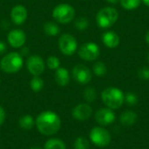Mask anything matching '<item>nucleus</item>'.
Here are the masks:
<instances>
[{"instance_id":"obj_7","label":"nucleus","mask_w":149,"mask_h":149,"mask_svg":"<svg viewBox=\"0 0 149 149\" xmlns=\"http://www.w3.org/2000/svg\"><path fill=\"white\" fill-rule=\"evenodd\" d=\"M90 140L91 141L99 148L107 147L111 142V134L110 133L100 127H93L90 132Z\"/></svg>"},{"instance_id":"obj_1","label":"nucleus","mask_w":149,"mask_h":149,"mask_svg":"<svg viewBox=\"0 0 149 149\" xmlns=\"http://www.w3.org/2000/svg\"><path fill=\"white\" fill-rule=\"evenodd\" d=\"M35 124L40 134L49 136L53 135L59 131L61 127V120L57 113L46 111L41 113L37 117Z\"/></svg>"},{"instance_id":"obj_24","label":"nucleus","mask_w":149,"mask_h":149,"mask_svg":"<svg viewBox=\"0 0 149 149\" xmlns=\"http://www.w3.org/2000/svg\"><path fill=\"white\" fill-rule=\"evenodd\" d=\"M83 97H84L85 100L89 102V103L94 102L97 99V92L93 87H91V86L86 87L84 90Z\"/></svg>"},{"instance_id":"obj_23","label":"nucleus","mask_w":149,"mask_h":149,"mask_svg":"<svg viewBox=\"0 0 149 149\" xmlns=\"http://www.w3.org/2000/svg\"><path fill=\"white\" fill-rule=\"evenodd\" d=\"M120 5L127 10H135L141 3V0H120Z\"/></svg>"},{"instance_id":"obj_35","label":"nucleus","mask_w":149,"mask_h":149,"mask_svg":"<svg viewBox=\"0 0 149 149\" xmlns=\"http://www.w3.org/2000/svg\"><path fill=\"white\" fill-rule=\"evenodd\" d=\"M141 1H142V2L147 5V6H148L149 7V0H141Z\"/></svg>"},{"instance_id":"obj_14","label":"nucleus","mask_w":149,"mask_h":149,"mask_svg":"<svg viewBox=\"0 0 149 149\" xmlns=\"http://www.w3.org/2000/svg\"><path fill=\"white\" fill-rule=\"evenodd\" d=\"M72 117L77 120H86L93 114V109L88 104H79L76 106L72 112Z\"/></svg>"},{"instance_id":"obj_16","label":"nucleus","mask_w":149,"mask_h":149,"mask_svg":"<svg viewBox=\"0 0 149 149\" xmlns=\"http://www.w3.org/2000/svg\"><path fill=\"white\" fill-rule=\"evenodd\" d=\"M54 80L59 86H66L70 82V74L66 68L58 67L55 70Z\"/></svg>"},{"instance_id":"obj_28","label":"nucleus","mask_w":149,"mask_h":149,"mask_svg":"<svg viewBox=\"0 0 149 149\" xmlns=\"http://www.w3.org/2000/svg\"><path fill=\"white\" fill-rule=\"evenodd\" d=\"M124 102L127 106H131V107L135 106L138 103V97L135 93H134L132 92L127 93L124 97Z\"/></svg>"},{"instance_id":"obj_20","label":"nucleus","mask_w":149,"mask_h":149,"mask_svg":"<svg viewBox=\"0 0 149 149\" xmlns=\"http://www.w3.org/2000/svg\"><path fill=\"white\" fill-rule=\"evenodd\" d=\"M44 149H66V146L63 141L57 138H52L45 142Z\"/></svg>"},{"instance_id":"obj_18","label":"nucleus","mask_w":149,"mask_h":149,"mask_svg":"<svg viewBox=\"0 0 149 149\" xmlns=\"http://www.w3.org/2000/svg\"><path fill=\"white\" fill-rule=\"evenodd\" d=\"M44 32L49 37H56L60 32V28L58 24L52 21H47L43 25Z\"/></svg>"},{"instance_id":"obj_33","label":"nucleus","mask_w":149,"mask_h":149,"mask_svg":"<svg viewBox=\"0 0 149 149\" xmlns=\"http://www.w3.org/2000/svg\"><path fill=\"white\" fill-rule=\"evenodd\" d=\"M145 40L147 42V44L149 45V31H148V32L146 33V36H145Z\"/></svg>"},{"instance_id":"obj_36","label":"nucleus","mask_w":149,"mask_h":149,"mask_svg":"<svg viewBox=\"0 0 149 149\" xmlns=\"http://www.w3.org/2000/svg\"><path fill=\"white\" fill-rule=\"evenodd\" d=\"M29 149H43L41 148L40 147H38V146H35V147H31V148H30Z\"/></svg>"},{"instance_id":"obj_2","label":"nucleus","mask_w":149,"mask_h":149,"mask_svg":"<svg viewBox=\"0 0 149 149\" xmlns=\"http://www.w3.org/2000/svg\"><path fill=\"white\" fill-rule=\"evenodd\" d=\"M23 65V56L17 52L7 53L0 60V69L5 73H16L21 70Z\"/></svg>"},{"instance_id":"obj_38","label":"nucleus","mask_w":149,"mask_h":149,"mask_svg":"<svg viewBox=\"0 0 149 149\" xmlns=\"http://www.w3.org/2000/svg\"><path fill=\"white\" fill-rule=\"evenodd\" d=\"M0 84H1V79H0Z\"/></svg>"},{"instance_id":"obj_9","label":"nucleus","mask_w":149,"mask_h":149,"mask_svg":"<svg viewBox=\"0 0 149 149\" xmlns=\"http://www.w3.org/2000/svg\"><path fill=\"white\" fill-rule=\"evenodd\" d=\"M26 67L32 76H40L45 69V62L39 55H31L26 59Z\"/></svg>"},{"instance_id":"obj_4","label":"nucleus","mask_w":149,"mask_h":149,"mask_svg":"<svg viewBox=\"0 0 149 149\" xmlns=\"http://www.w3.org/2000/svg\"><path fill=\"white\" fill-rule=\"evenodd\" d=\"M119 18V12L113 7H104L96 15V22L100 28L107 29L112 27Z\"/></svg>"},{"instance_id":"obj_6","label":"nucleus","mask_w":149,"mask_h":149,"mask_svg":"<svg viewBox=\"0 0 149 149\" xmlns=\"http://www.w3.org/2000/svg\"><path fill=\"white\" fill-rule=\"evenodd\" d=\"M58 48L65 56H72L78 49L77 39L70 33H64L58 38Z\"/></svg>"},{"instance_id":"obj_31","label":"nucleus","mask_w":149,"mask_h":149,"mask_svg":"<svg viewBox=\"0 0 149 149\" xmlns=\"http://www.w3.org/2000/svg\"><path fill=\"white\" fill-rule=\"evenodd\" d=\"M6 50H7V46H6V44L3 42V41H2V40H0V55H2V54H3L5 52H6Z\"/></svg>"},{"instance_id":"obj_37","label":"nucleus","mask_w":149,"mask_h":149,"mask_svg":"<svg viewBox=\"0 0 149 149\" xmlns=\"http://www.w3.org/2000/svg\"><path fill=\"white\" fill-rule=\"evenodd\" d=\"M148 63H149V52H148Z\"/></svg>"},{"instance_id":"obj_15","label":"nucleus","mask_w":149,"mask_h":149,"mask_svg":"<svg viewBox=\"0 0 149 149\" xmlns=\"http://www.w3.org/2000/svg\"><path fill=\"white\" fill-rule=\"evenodd\" d=\"M102 42L103 44L109 49L116 48L120 42V36L113 31H108L103 33L102 35Z\"/></svg>"},{"instance_id":"obj_30","label":"nucleus","mask_w":149,"mask_h":149,"mask_svg":"<svg viewBox=\"0 0 149 149\" xmlns=\"http://www.w3.org/2000/svg\"><path fill=\"white\" fill-rule=\"evenodd\" d=\"M4 120H5V111L0 106V126H2L3 124Z\"/></svg>"},{"instance_id":"obj_27","label":"nucleus","mask_w":149,"mask_h":149,"mask_svg":"<svg viewBox=\"0 0 149 149\" xmlns=\"http://www.w3.org/2000/svg\"><path fill=\"white\" fill-rule=\"evenodd\" d=\"M89 141L84 137H78L73 143L74 149H89Z\"/></svg>"},{"instance_id":"obj_34","label":"nucleus","mask_w":149,"mask_h":149,"mask_svg":"<svg viewBox=\"0 0 149 149\" xmlns=\"http://www.w3.org/2000/svg\"><path fill=\"white\" fill-rule=\"evenodd\" d=\"M107 3H117L118 2H120V0H106Z\"/></svg>"},{"instance_id":"obj_12","label":"nucleus","mask_w":149,"mask_h":149,"mask_svg":"<svg viewBox=\"0 0 149 149\" xmlns=\"http://www.w3.org/2000/svg\"><path fill=\"white\" fill-rule=\"evenodd\" d=\"M116 117L113 109L108 107L100 108L95 113V120L100 126H108L114 122Z\"/></svg>"},{"instance_id":"obj_29","label":"nucleus","mask_w":149,"mask_h":149,"mask_svg":"<svg viewBox=\"0 0 149 149\" xmlns=\"http://www.w3.org/2000/svg\"><path fill=\"white\" fill-rule=\"evenodd\" d=\"M138 77L142 80H149V67L143 66L138 70Z\"/></svg>"},{"instance_id":"obj_3","label":"nucleus","mask_w":149,"mask_h":149,"mask_svg":"<svg viewBox=\"0 0 149 149\" xmlns=\"http://www.w3.org/2000/svg\"><path fill=\"white\" fill-rule=\"evenodd\" d=\"M125 94L117 87H107L101 93L103 103L110 109H119L124 104Z\"/></svg>"},{"instance_id":"obj_25","label":"nucleus","mask_w":149,"mask_h":149,"mask_svg":"<svg viewBox=\"0 0 149 149\" xmlns=\"http://www.w3.org/2000/svg\"><path fill=\"white\" fill-rule=\"evenodd\" d=\"M74 26L78 31H86L89 27V19L86 17H79L75 19Z\"/></svg>"},{"instance_id":"obj_26","label":"nucleus","mask_w":149,"mask_h":149,"mask_svg":"<svg viewBox=\"0 0 149 149\" xmlns=\"http://www.w3.org/2000/svg\"><path fill=\"white\" fill-rule=\"evenodd\" d=\"M47 67L51 70H57L58 67H60V60L58 57L52 55L47 58L46 62H45Z\"/></svg>"},{"instance_id":"obj_22","label":"nucleus","mask_w":149,"mask_h":149,"mask_svg":"<svg viewBox=\"0 0 149 149\" xmlns=\"http://www.w3.org/2000/svg\"><path fill=\"white\" fill-rule=\"evenodd\" d=\"M44 80L39 76H33L30 81V86L31 90L35 93L40 92L44 88Z\"/></svg>"},{"instance_id":"obj_19","label":"nucleus","mask_w":149,"mask_h":149,"mask_svg":"<svg viewBox=\"0 0 149 149\" xmlns=\"http://www.w3.org/2000/svg\"><path fill=\"white\" fill-rule=\"evenodd\" d=\"M18 124L23 130H31L35 125V120L32 118V116L26 114L19 119Z\"/></svg>"},{"instance_id":"obj_5","label":"nucleus","mask_w":149,"mask_h":149,"mask_svg":"<svg viewBox=\"0 0 149 149\" xmlns=\"http://www.w3.org/2000/svg\"><path fill=\"white\" fill-rule=\"evenodd\" d=\"M75 9L69 3H59L52 10L53 19L59 24H68L75 17Z\"/></svg>"},{"instance_id":"obj_13","label":"nucleus","mask_w":149,"mask_h":149,"mask_svg":"<svg viewBox=\"0 0 149 149\" xmlns=\"http://www.w3.org/2000/svg\"><path fill=\"white\" fill-rule=\"evenodd\" d=\"M10 19L11 21L17 24H23L28 18V10L26 7L23 4H16L12 7L10 10Z\"/></svg>"},{"instance_id":"obj_10","label":"nucleus","mask_w":149,"mask_h":149,"mask_svg":"<svg viewBox=\"0 0 149 149\" xmlns=\"http://www.w3.org/2000/svg\"><path fill=\"white\" fill-rule=\"evenodd\" d=\"M72 77L80 85L88 84L93 78V73L91 70L85 65H76L72 68Z\"/></svg>"},{"instance_id":"obj_17","label":"nucleus","mask_w":149,"mask_h":149,"mask_svg":"<svg viewBox=\"0 0 149 149\" xmlns=\"http://www.w3.org/2000/svg\"><path fill=\"white\" fill-rule=\"evenodd\" d=\"M137 120V114L134 111L127 110L123 112L120 116V122L125 127H131L135 124Z\"/></svg>"},{"instance_id":"obj_8","label":"nucleus","mask_w":149,"mask_h":149,"mask_svg":"<svg viewBox=\"0 0 149 149\" xmlns=\"http://www.w3.org/2000/svg\"><path fill=\"white\" fill-rule=\"evenodd\" d=\"M78 54L79 58L85 61H94L100 57V49L96 43L89 41L79 47Z\"/></svg>"},{"instance_id":"obj_21","label":"nucleus","mask_w":149,"mask_h":149,"mask_svg":"<svg viewBox=\"0 0 149 149\" xmlns=\"http://www.w3.org/2000/svg\"><path fill=\"white\" fill-rule=\"evenodd\" d=\"M93 72L98 77H102L107 74V65L102 61H97L93 65Z\"/></svg>"},{"instance_id":"obj_11","label":"nucleus","mask_w":149,"mask_h":149,"mask_svg":"<svg viewBox=\"0 0 149 149\" xmlns=\"http://www.w3.org/2000/svg\"><path fill=\"white\" fill-rule=\"evenodd\" d=\"M27 39L26 34L23 30L13 29L9 31L7 35V41L9 45L16 49L21 48L24 46Z\"/></svg>"},{"instance_id":"obj_32","label":"nucleus","mask_w":149,"mask_h":149,"mask_svg":"<svg viewBox=\"0 0 149 149\" xmlns=\"http://www.w3.org/2000/svg\"><path fill=\"white\" fill-rule=\"evenodd\" d=\"M22 56H25L29 53V49L27 47H21L20 52H19Z\"/></svg>"}]
</instances>
